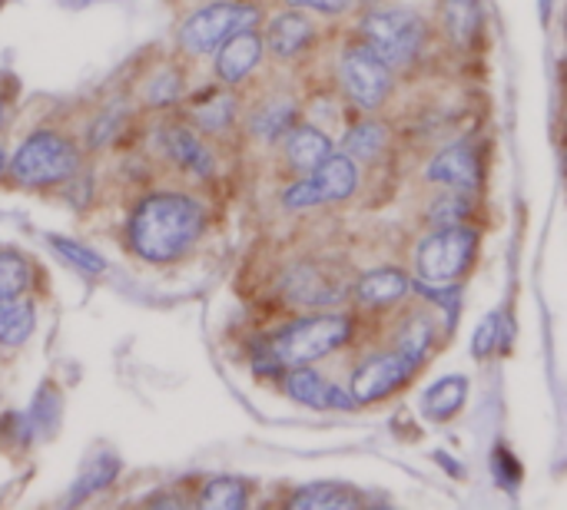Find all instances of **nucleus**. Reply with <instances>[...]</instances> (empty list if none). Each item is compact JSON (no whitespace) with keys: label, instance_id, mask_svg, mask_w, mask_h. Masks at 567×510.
<instances>
[{"label":"nucleus","instance_id":"f257e3e1","mask_svg":"<svg viewBox=\"0 0 567 510\" xmlns=\"http://www.w3.org/2000/svg\"><path fill=\"white\" fill-rule=\"evenodd\" d=\"M206 229V209L186 192H150L130 216V249L146 262L183 259Z\"/></svg>","mask_w":567,"mask_h":510},{"label":"nucleus","instance_id":"f03ea898","mask_svg":"<svg viewBox=\"0 0 567 510\" xmlns=\"http://www.w3.org/2000/svg\"><path fill=\"white\" fill-rule=\"evenodd\" d=\"M352 339V319L342 312H316V315H302L292 325H286L282 332H276L262 348L286 368L292 365H312L332 352H339L346 342Z\"/></svg>","mask_w":567,"mask_h":510},{"label":"nucleus","instance_id":"7ed1b4c3","mask_svg":"<svg viewBox=\"0 0 567 510\" xmlns=\"http://www.w3.org/2000/svg\"><path fill=\"white\" fill-rule=\"evenodd\" d=\"M7 169L20 186H33V189L56 186L80 169V149L70 136L56 129H37L20 143Z\"/></svg>","mask_w":567,"mask_h":510},{"label":"nucleus","instance_id":"20e7f679","mask_svg":"<svg viewBox=\"0 0 567 510\" xmlns=\"http://www.w3.org/2000/svg\"><path fill=\"white\" fill-rule=\"evenodd\" d=\"M429 27L412 7H379L362 20V40L392 66H409L425 46Z\"/></svg>","mask_w":567,"mask_h":510},{"label":"nucleus","instance_id":"39448f33","mask_svg":"<svg viewBox=\"0 0 567 510\" xmlns=\"http://www.w3.org/2000/svg\"><path fill=\"white\" fill-rule=\"evenodd\" d=\"M478 252V232L468 229L465 222L458 226H439L432 229L419 249H415V272L422 282L432 285H449L468 272Z\"/></svg>","mask_w":567,"mask_h":510},{"label":"nucleus","instance_id":"423d86ee","mask_svg":"<svg viewBox=\"0 0 567 510\" xmlns=\"http://www.w3.org/2000/svg\"><path fill=\"white\" fill-rule=\"evenodd\" d=\"M259 17L262 13L252 3H233V0L206 3L193 17L183 20L179 43L186 46V53L206 56V53H216L229 37H236L243 30H252L259 23Z\"/></svg>","mask_w":567,"mask_h":510},{"label":"nucleus","instance_id":"0eeeda50","mask_svg":"<svg viewBox=\"0 0 567 510\" xmlns=\"http://www.w3.org/2000/svg\"><path fill=\"white\" fill-rule=\"evenodd\" d=\"M359 186V166L349 153H329L312 173H306L299 183L286 186L282 206L286 209H312L326 202H342Z\"/></svg>","mask_w":567,"mask_h":510},{"label":"nucleus","instance_id":"6e6552de","mask_svg":"<svg viewBox=\"0 0 567 510\" xmlns=\"http://www.w3.org/2000/svg\"><path fill=\"white\" fill-rule=\"evenodd\" d=\"M339 83L359 110H379L392 93V66L359 40L339 56Z\"/></svg>","mask_w":567,"mask_h":510},{"label":"nucleus","instance_id":"1a4fd4ad","mask_svg":"<svg viewBox=\"0 0 567 510\" xmlns=\"http://www.w3.org/2000/svg\"><path fill=\"white\" fill-rule=\"evenodd\" d=\"M425 362V352L412 348V345H395L392 352H379L369 355L355 372H352V398L359 405L379 402L385 395H392L395 388H402Z\"/></svg>","mask_w":567,"mask_h":510},{"label":"nucleus","instance_id":"9d476101","mask_svg":"<svg viewBox=\"0 0 567 510\" xmlns=\"http://www.w3.org/2000/svg\"><path fill=\"white\" fill-rule=\"evenodd\" d=\"M346 292H349V285L326 262H312V259L296 262L282 275V295L299 309H316V312L332 309L346 299Z\"/></svg>","mask_w":567,"mask_h":510},{"label":"nucleus","instance_id":"9b49d317","mask_svg":"<svg viewBox=\"0 0 567 510\" xmlns=\"http://www.w3.org/2000/svg\"><path fill=\"white\" fill-rule=\"evenodd\" d=\"M282 388L292 402L306 405V408H319V412H349L355 408L352 392L346 395L342 388H336L332 382H326L316 368L309 365H292L282 372Z\"/></svg>","mask_w":567,"mask_h":510},{"label":"nucleus","instance_id":"f8f14e48","mask_svg":"<svg viewBox=\"0 0 567 510\" xmlns=\"http://www.w3.org/2000/svg\"><path fill=\"white\" fill-rule=\"evenodd\" d=\"M429 183L449 186V189H475L478 186V153L472 143L458 139L452 146H445L425 169Z\"/></svg>","mask_w":567,"mask_h":510},{"label":"nucleus","instance_id":"ddd939ff","mask_svg":"<svg viewBox=\"0 0 567 510\" xmlns=\"http://www.w3.org/2000/svg\"><path fill=\"white\" fill-rule=\"evenodd\" d=\"M262 60V37L256 30H243L229 37L216 50V76L223 83H243Z\"/></svg>","mask_w":567,"mask_h":510},{"label":"nucleus","instance_id":"4468645a","mask_svg":"<svg viewBox=\"0 0 567 510\" xmlns=\"http://www.w3.org/2000/svg\"><path fill=\"white\" fill-rule=\"evenodd\" d=\"M409 285H412V282H409L405 272H399V269H392V266H382V269L362 272V275L355 279V285H352V295H355V302L365 305V309H392L395 302L405 299Z\"/></svg>","mask_w":567,"mask_h":510},{"label":"nucleus","instance_id":"2eb2a0df","mask_svg":"<svg viewBox=\"0 0 567 510\" xmlns=\"http://www.w3.org/2000/svg\"><path fill=\"white\" fill-rule=\"evenodd\" d=\"M316 40V27L306 13H299L296 7L272 17L269 30H266V46L276 60H292L299 56L309 43Z\"/></svg>","mask_w":567,"mask_h":510},{"label":"nucleus","instance_id":"dca6fc26","mask_svg":"<svg viewBox=\"0 0 567 510\" xmlns=\"http://www.w3.org/2000/svg\"><path fill=\"white\" fill-rule=\"evenodd\" d=\"M163 153H166L179 169H186V173H193V176H199V179H206V176L216 173L213 153H209V149L203 146V139H199L193 129H186V126H166V129H163Z\"/></svg>","mask_w":567,"mask_h":510},{"label":"nucleus","instance_id":"f3484780","mask_svg":"<svg viewBox=\"0 0 567 510\" xmlns=\"http://www.w3.org/2000/svg\"><path fill=\"white\" fill-rule=\"evenodd\" d=\"M282 139H286V163L296 173H312L329 153H336L329 133L312 123H296Z\"/></svg>","mask_w":567,"mask_h":510},{"label":"nucleus","instance_id":"a211bd4d","mask_svg":"<svg viewBox=\"0 0 567 510\" xmlns=\"http://www.w3.org/2000/svg\"><path fill=\"white\" fill-rule=\"evenodd\" d=\"M439 23L455 46H468L482 30V0H442Z\"/></svg>","mask_w":567,"mask_h":510},{"label":"nucleus","instance_id":"6ab92c4d","mask_svg":"<svg viewBox=\"0 0 567 510\" xmlns=\"http://www.w3.org/2000/svg\"><path fill=\"white\" fill-rule=\"evenodd\" d=\"M465 398H468V378L465 375H449V378L435 382L422 395V412L432 421H449L465 408Z\"/></svg>","mask_w":567,"mask_h":510},{"label":"nucleus","instance_id":"aec40b11","mask_svg":"<svg viewBox=\"0 0 567 510\" xmlns=\"http://www.w3.org/2000/svg\"><path fill=\"white\" fill-rule=\"evenodd\" d=\"M292 126H296V103L286 100V96L266 100V103L252 113V119H249V133H252L259 143H276V139H282Z\"/></svg>","mask_w":567,"mask_h":510},{"label":"nucleus","instance_id":"412c9836","mask_svg":"<svg viewBox=\"0 0 567 510\" xmlns=\"http://www.w3.org/2000/svg\"><path fill=\"white\" fill-rule=\"evenodd\" d=\"M362 495L349 485H336V481H319V485H306L289 498V508L299 510H319V508H359Z\"/></svg>","mask_w":567,"mask_h":510},{"label":"nucleus","instance_id":"4be33fe9","mask_svg":"<svg viewBox=\"0 0 567 510\" xmlns=\"http://www.w3.org/2000/svg\"><path fill=\"white\" fill-rule=\"evenodd\" d=\"M116 475H120V461H116V455L103 451V455L90 458V461H86V468L80 471L76 485L70 488L66 501H70V504H76V501H86V498H93V495L106 491V488L116 481Z\"/></svg>","mask_w":567,"mask_h":510},{"label":"nucleus","instance_id":"5701e85b","mask_svg":"<svg viewBox=\"0 0 567 510\" xmlns=\"http://www.w3.org/2000/svg\"><path fill=\"white\" fill-rule=\"evenodd\" d=\"M33 322H37V312L30 302H23V299L0 302V345L20 348L33 335Z\"/></svg>","mask_w":567,"mask_h":510},{"label":"nucleus","instance_id":"b1692460","mask_svg":"<svg viewBox=\"0 0 567 510\" xmlns=\"http://www.w3.org/2000/svg\"><path fill=\"white\" fill-rule=\"evenodd\" d=\"M385 139H389V129L375 119H362L355 123L349 133H346V153L355 159V163H372L382 149H385Z\"/></svg>","mask_w":567,"mask_h":510},{"label":"nucleus","instance_id":"393cba45","mask_svg":"<svg viewBox=\"0 0 567 510\" xmlns=\"http://www.w3.org/2000/svg\"><path fill=\"white\" fill-rule=\"evenodd\" d=\"M246 501H249V488H246L239 478H209V481L199 488V498H196L199 508L219 510L246 508Z\"/></svg>","mask_w":567,"mask_h":510},{"label":"nucleus","instance_id":"a878e982","mask_svg":"<svg viewBox=\"0 0 567 510\" xmlns=\"http://www.w3.org/2000/svg\"><path fill=\"white\" fill-rule=\"evenodd\" d=\"M30 289V262L20 252H0V302L23 299Z\"/></svg>","mask_w":567,"mask_h":510},{"label":"nucleus","instance_id":"bb28decb","mask_svg":"<svg viewBox=\"0 0 567 510\" xmlns=\"http://www.w3.org/2000/svg\"><path fill=\"white\" fill-rule=\"evenodd\" d=\"M236 116V96L233 93H213L206 103H199L193 110V119L206 129V133H219L233 123Z\"/></svg>","mask_w":567,"mask_h":510},{"label":"nucleus","instance_id":"cd10ccee","mask_svg":"<svg viewBox=\"0 0 567 510\" xmlns=\"http://www.w3.org/2000/svg\"><path fill=\"white\" fill-rule=\"evenodd\" d=\"M50 246H53L73 269H80V272H86V275H103V269H106V262H103L93 249H86V246H80V242H73V239L50 236Z\"/></svg>","mask_w":567,"mask_h":510},{"label":"nucleus","instance_id":"c85d7f7f","mask_svg":"<svg viewBox=\"0 0 567 510\" xmlns=\"http://www.w3.org/2000/svg\"><path fill=\"white\" fill-rule=\"evenodd\" d=\"M465 189H452L449 196H442L435 206H432V226L439 229V226H458L462 219H465Z\"/></svg>","mask_w":567,"mask_h":510},{"label":"nucleus","instance_id":"c756f323","mask_svg":"<svg viewBox=\"0 0 567 510\" xmlns=\"http://www.w3.org/2000/svg\"><path fill=\"white\" fill-rule=\"evenodd\" d=\"M495 342H498V315H488V319L478 325L475 342H472L475 358H488V355H492V348H495Z\"/></svg>","mask_w":567,"mask_h":510},{"label":"nucleus","instance_id":"7c9ffc66","mask_svg":"<svg viewBox=\"0 0 567 510\" xmlns=\"http://www.w3.org/2000/svg\"><path fill=\"white\" fill-rule=\"evenodd\" d=\"M286 3L296 10H316V13H329V17L349 13L355 7V0H286Z\"/></svg>","mask_w":567,"mask_h":510},{"label":"nucleus","instance_id":"2f4dec72","mask_svg":"<svg viewBox=\"0 0 567 510\" xmlns=\"http://www.w3.org/2000/svg\"><path fill=\"white\" fill-rule=\"evenodd\" d=\"M176 93H179V76L176 73H159L153 83H150V103H169V100H176Z\"/></svg>","mask_w":567,"mask_h":510},{"label":"nucleus","instance_id":"473e14b6","mask_svg":"<svg viewBox=\"0 0 567 510\" xmlns=\"http://www.w3.org/2000/svg\"><path fill=\"white\" fill-rule=\"evenodd\" d=\"M116 123H120V110H106L103 116H100V123L90 129V146H103L110 136H113V129H116Z\"/></svg>","mask_w":567,"mask_h":510},{"label":"nucleus","instance_id":"72a5a7b5","mask_svg":"<svg viewBox=\"0 0 567 510\" xmlns=\"http://www.w3.org/2000/svg\"><path fill=\"white\" fill-rule=\"evenodd\" d=\"M7 169V156H3V149H0V173Z\"/></svg>","mask_w":567,"mask_h":510},{"label":"nucleus","instance_id":"f704fd0d","mask_svg":"<svg viewBox=\"0 0 567 510\" xmlns=\"http://www.w3.org/2000/svg\"><path fill=\"white\" fill-rule=\"evenodd\" d=\"M3 113H7V106H3V100H0V123H3Z\"/></svg>","mask_w":567,"mask_h":510},{"label":"nucleus","instance_id":"c9c22d12","mask_svg":"<svg viewBox=\"0 0 567 510\" xmlns=\"http://www.w3.org/2000/svg\"><path fill=\"white\" fill-rule=\"evenodd\" d=\"M0 3H3V0H0Z\"/></svg>","mask_w":567,"mask_h":510}]
</instances>
